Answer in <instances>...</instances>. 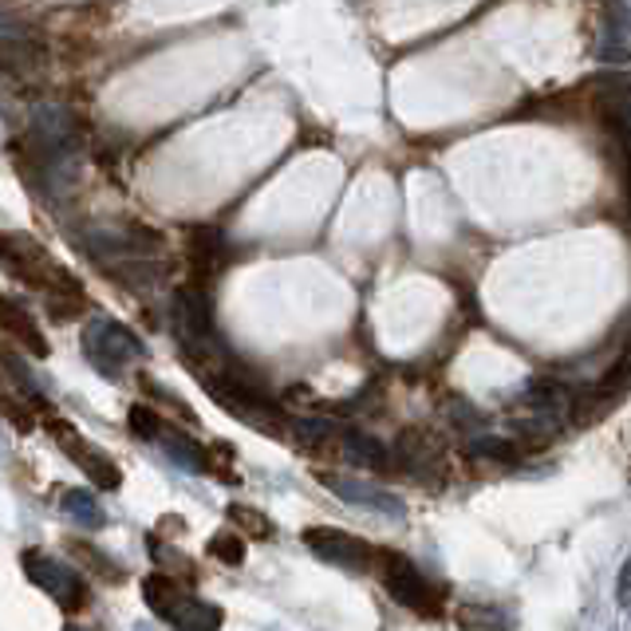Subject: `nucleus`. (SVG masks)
I'll use <instances>...</instances> for the list:
<instances>
[{"instance_id":"nucleus-15","label":"nucleus","mask_w":631,"mask_h":631,"mask_svg":"<svg viewBox=\"0 0 631 631\" xmlns=\"http://www.w3.org/2000/svg\"><path fill=\"white\" fill-rule=\"evenodd\" d=\"M458 628L462 631H513L505 611L493 608V604H466L458 611Z\"/></svg>"},{"instance_id":"nucleus-12","label":"nucleus","mask_w":631,"mask_h":631,"mask_svg":"<svg viewBox=\"0 0 631 631\" xmlns=\"http://www.w3.org/2000/svg\"><path fill=\"white\" fill-rule=\"evenodd\" d=\"M158 442H163L166 454L175 458V462H178L182 469H190V474H206V469H209L206 450L197 447V442H190L185 435H178V430H170V426H163V435H158Z\"/></svg>"},{"instance_id":"nucleus-13","label":"nucleus","mask_w":631,"mask_h":631,"mask_svg":"<svg viewBox=\"0 0 631 631\" xmlns=\"http://www.w3.org/2000/svg\"><path fill=\"white\" fill-rule=\"evenodd\" d=\"M4 332L21 339L24 348L33 351V356H48V344L40 339V332H36L33 316H24L16 300H4Z\"/></svg>"},{"instance_id":"nucleus-20","label":"nucleus","mask_w":631,"mask_h":631,"mask_svg":"<svg viewBox=\"0 0 631 631\" xmlns=\"http://www.w3.org/2000/svg\"><path fill=\"white\" fill-rule=\"evenodd\" d=\"M209 556H218L221 565H241L245 544H241V537H233V533H218L214 541H209Z\"/></svg>"},{"instance_id":"nucleus-14","label":"nucleus","mask_w":631,"mask_h":631,"mask_svg":"<svg viewBox=\"0 0 631 631\" xmlns=\"http://www.w3.org/2000/svg\"><path fill=\"white\" fill-rule=\"evenodd\" d=\"M339 450H344L351 462H360V466H387V450H383V442H375V438L363 435V430H344Z\"/></svg>"},{"instance_id":"nucleus-16","label":"nucleus","mask_w":631,"mask_h":631,"mask_svg":"<svg viewBox=\"0 0 631 631\" xmlns=\"http://www.w3.org/2000/svg\"><path fill=\"white\" fill-rule=\"evenodd\" d=\"M60 493H64L60 505H64L79 525H88V529H103V525H107V513H103V505H99L91 493H83V490H60Z\"/></svg>"},{"instance_id":"nucleus-22","label":"nucleus","mask_w":631,"mask_h":631,"mask_svg":"<svg viewBox=\"0 0 631 631\" xmlns=\"http://www.w3.org/2000/svg\"><path fill=\"white\" fill-rule=\"evenodd\" d=\"M616 600H620L623 608H631V556H628V561H623L620 580H616Z\"/></svg>"},{"instance_id":"nucleus-5","label":"nucleus","mask_w":631,"mask_h":631,"mask_svg":"<svg viewBox=\"0 0 631 631\" xmlns=\"http://www.w3.org/2000/svg\"><path fill=\"white\" fill-rule=\"evenodd\" d=\"M83 351H88V360L95 363L103 375H115L123 371L127 363H134L142 356V344L134 339V332H127L123 324L115 320H91L83 327Z\"/></svg>"},{"instance_id":"nucleus-21","label":"nucleus","mask_w":631,"mask_h":631,"mask_svg":"<svg viewBox=\"0 0 631 631\" xmlns=\"http://www.w3.org/2000/svg\"><path fill=\"white\" fill-rule=\"evenodd\" d=\"M131 430L139 438H146V442H158V435H163V423H158V414L146 411V407H131Z\"/></svg>"},{"instance_id":"nucleus-23","label":"nucleus","mask_w":631,"mask_h":631,"mask_svg":"<svg viewBox=\"0 0 631 631\" xmlns=\"http://www.w3.org/2000/svg\"><path fill=\"white\" fill-rule=\"evenodd\" d=\"M64 631H83V628H64Z\"/></svg>"},{"instance_id":"nucleus-19","label":"nucleus","mask_w":631,"mask_h":631,"mask_svg":"<svg viewBox=\"0 0 631 631\" xmlns=\"http://www.w3.org/2000/svg\"><path fill=\"white\" fill-rule=\"evenodd\" d=\"M288 430H293L296 438H300V442H324L327 435H332V430H336V426L327 423V418H288Z\"/></svg>"},{"instance_id":"nucleus-8","label":"nucleus","mask_w":631,"mask_h":631,"mask_svg":"<svg viewBox=\"0 0 631 631\" xmlns=\"http://www.w3.org/2000/svg\"><path fill=\"white\" fill-rule=\"evenodd\" d=\"M327 490L336 493L339 501H351V505H363V510H375V513H387V517H403V501L395 498V493L379 490V486H368L360 478H344V474H320Z\"/></svg>"},{"instance_id":"nucleus-6","label":"nucleus","mask_w":631,"mask_h":631,"mask_svg":"<svg viewBox=\"0 0 631 631\" xmlns=\"http://www.w3.org/2000/svg\"><path fill=\"white\" fill-rule=\"evenodd\" d=\"M300 541L312 549V556H320L324 565L348 568V572H368L375 561V549L360 537L344 533V529H327V525H312L300 533Z\"/></svg>"},{"instance_id":"nucleus-3","label":"nucleus","mask_w":631,"mask_h":631,"mask_svg":"<svg viewBox=\"0 0 631 631\" xmlns=\"http://www.w3.org/2000/svg\"><path fill=\"white\" fill-rule=\"evenodd\" d=\"M379 556H383V584H387L391 600H399L403 608L418 611L426 620H435L438 611H442V592L403 553H379Z\"/></svg>"},{"instance_id":"nucleus-7","label":"nucleus","mask_w":631,"mask_h":631,"mask_svg":"<svg viewBox=\"0 0 631 631\" xmlns=\"http://www.w3.org/2000/svg\"><path fill=\"white\" fill-rule=\"evenodd\" d=\"M52 438L67 450V458H72L91 481H95L99 490H115V486H119V469H115V462H111L103 450L88 447V442L76 435V426L72 423H52Z\"/></svg>"},{"instance_id":"nucleus-11","label":"nucleus","mask_w":631,"mask_h":631,"mask_svg":"<svg viewBox=\"0 0 631 631\" xmlns=\"http://www.w3.org/2000/svg\"><path fill=\"white\" fill-rule=\"evenodd\" d=\"M170 623H175L178 631H218L221 611L214 608V604H206V600L185 596L182 604H178L175 616H170Z\"/></svg>"},{"instance_id":"nucleus-9","label":"nucleus","mask_w":631,"mask_h":631,"mask_svg":"<svg viewBox=\"0 0 631 631\" xmlns=\"http://www.w3.org/2000/svg\"><path fill=\"white\" fill-rule=\"evenodd\" d=\"M399 458H403V466L411 474H430V469L442 466V447L426 430H407L399 438Z\"/></svg>"},{"instance_id":"nucleus-18","label":"nucleus","mask_w":631,"mask_h":631,"mask_svg":"<svg viewBox=\"0 0 631 631\" xmlns=\"http://www.w3.org/2000/svg\"><path fill=\"white\" fill-rule=\"evenodd\" d=\"M469 454H478V458H493V462H513L517 458V447H513L510 438H490V435H481L469 442Z\"/></svg>"},{"instance_id":"nucleus-2","label":"nucleus","mask_w":631,"mask_h":631,"mask_svg":"<svg viewBox=\"0 0 631 631\" xmlns=\"http://www.w3.org/2000/svg\"><path fill=\"white\" fill-rule=\"evenodd\" d=\"M175 332L182 339V348L202 360H218V339H214V312L202 288L185 284L175 293Z\"/></svg>"},{"instance_id":"nucleus-1","label":"nucleus","mask_w":631,"mask_h":631,"mask_svg":"<svg viewBox=\"0 0 631 631\" xmlns=\"http://www.w3.org/2000/svg\"><path fill=\"white\" fill-rule=\"evenodd\" d=\"M4 261H9V269L16 272V276H24L33 288H40V293L48 296L55 320H67V316H76L79 308H83V288H79L44 249H36L33 241L9 237L4 241Z\"/></svg>"},{"instance_id":"nucleus-10","label":"nucleus","mask_w":631,"mask_h":631,"mask_svg":"<svg viewBox=\"0 0 631 631\" xmlns=\"http://www.w3.org/2000/svg\"><path fill=\"white\" fill-rule=\"evenodd\" d=\"M190 596L182 584H178L175 577H166V572H151V577L142 580V600H146V608L154 611V616H163V620H170L178 611V604Z\"/></svg>"},{"instance_id":"nucleus-4","label":"nucleus","mask_w":631,"mask_h":631,"mask_svg":"<svg viewBox=\"0 0 631 631\" xmlns=\"http://www.w3.org/2000/svg\"><path fill=\"white\" fill-rule=\"evenodd\" d=\"M21 568H24V577L33 580L36 588H44L48 596H52L64 611H76L79 604H83V596H88L83 577H79L67 561H60V556H52V553L28 549V553L21 556Z\"/></svg>"},{"instance_id":"nucleus-17","label":"nucleus","mask_w":631,"mask_h":631,"mask_svg":"<svg viewBox=\"0 0 631 631\" xmlns=\"http://www.w3.org/2000/svg\"><path fill=\"white\" fill-rule=\"evenodd\" d=\"M229 521L241 525L249 537H257V541H265V537H272V521L265 517V513L249 510V505H229Z\"/></svg>"}]
</instances>
